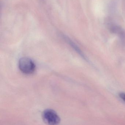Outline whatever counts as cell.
I'll return each mask as SVG.
<instances>
[{"instance_id": "cell-1", "label": "cell", "mask_w": 125, "mask_h": 125, "mask_svg": "<svg viewBox=\"0 0 125 125\" xmlns=\"http://www.w3.org/2000/svg\"><path fill=\"white\" fill-rule=\"evenodd\" d=\"M19 67L22 72L27 74H32L36 69L35 63L30 58L27 57H22L20 59Z\"/></svg>"}, {"instance_id": "cell-2", "label": "cell", "mask_w": 125, "mask_h": 125, "mask_svg": "<svg viewBox=\"0 0 125 125\" xmlns=\"http://www.w3.org/2000/svg\"><path fill=\"white\" fill-rule=\"evenodd\" d=\"M44 121L50 125H57L60 122V118L57 113L53 110H45L42 114Z\"/></svg>"}, {"instance_id": "cell-3", "label": "cell", "mask_w": 125, "mask_h": 125, "mask_svg": "<svg viewBox=\"0 0 125 125\" xmlns=\"http://www.w3.org/2000/svg\"><path fill=\"white\" fill-rule=\"evenodd\" d=\"M110 29L113 33L117 34L122 41H125V32L122 28L115 25H112L110 27Z\"/></svg>"}, {"instance_id": "cell-4", "label": "cell", "mask_w": 125, "mask_h": 125, "mask_svg": "<svg viewBox=\"0 0 125 125\" xmlns=\"http://www.w3.org/2000/svg\"><path fill=\"white\" fill-rule=\"evenodd\" d=\"M61 36H62L63 38L66 41V42H68L77 52H78L80 55H82L83 57L85 58L84 56V55L83 54L82 52H81V50H80L79 47L77 46L72 41L71 39H70L67 36H66L65 35H63V34H61Z\"/></svg>"}, {"instance_id": "cell-5", "label": "cell", "mask_w": 125, "mask_h": 125, "mask_svg": "<svg viewBox=\"0 0 125 125\" xmlns=\"http://www.w3.org/2000/svg\"><path fill=\"white\" fill-rule=\"evenodd\" d=\"M119 96L120 98L125 102V94L123 93H121L119 94Z\"/></svg>"}]
</instances>
